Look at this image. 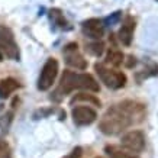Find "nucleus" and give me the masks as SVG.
Wrapping results in <instances>:
<instances>
[{"mask_svg": "<svg viewBox=\"0 0 158 158\" xmlns=\"http://www.w3.org/2000/svg\"><path fill=\"white\" fill-rule=\"evenodd\" d=\"M10 147L7 145L6 141L0 139V158H10Z\"/></svg>", "mask_w": 158, "mask_h": 158, "instance_id": "nucleus-17", "label": "nucleus"}, {"mask_svg": "<svg viewBox=\"0 0 158 158\" xmlns=\"http://www.w3.org/2000/svg\"><path fill=\"white\" fill-rule=\"evenodd\" d=\"M0 49L10 60H19V47L15 41V35L5 25H0Z\"/></svg>", "mask_w": 158, "mask_h": 158, "instance_id": "nucleus-4", "label": "nucleus"}, {"mask_svg": "<svg viewBox=\"0 0 158 158\" xmlns=\"http://www.w3.org/2000/svg\"><path fill=\"white\" fill-rule=\"evenodd\" d=\"M49 19H51V22H52L54 25H57L58 28H68V23L67 20L64 19V16H62L61 10L58 9H52L49 10Z\"/></svg>", "mask_w": 158, "mask_h": 158, "instance_id": "nucleus-14", "label": "nucleus"}, {"mask_svg": "<svg viewBox=\"0 0 158 158\" xmlns=\"http://www.w3.org/2000/svg\"><path fill=\"white\" fill-rule=\"evenodd\" d=\"M119 18H120V12H116V13L113 15L112 18H109V19L106 20V22H107V23H110V25H112V23H115V22H116V20H118V19H119Z\"/></svg>", "mask_w": 158, "mask_h": 158, "instance_id": "nucleus-19", "label": "nucleus"}, {"mask_svg": "<svg viewBox=\"0 0 158 158\" xmlns=\"http://www.w3.org/2000/svg\"><path fill=\"white\" fill-rule=\"evenodd\" d=\"M105 151L110 158H139L132 151H129V149H126V148L123 149V148H120V147H116V145H107L105 148Z\"/></svg>", "mask_w": 158, "mask_h": 158, "instance_id": "nucleus-11", "label": "nucleus"}, {"mask_svg": "<svg viewBox=\"0 0 158 158\" xmlns=\"http://www.w3.org/2000/svg\"><path fill=\"white\" fill-rule=\"evenodd\" d=\"M81 100L89 102V103H91V105H94V106H100V100H99V99H96L93 94H86V93H80V94H77V96L71 100V105L77 103V102H81Z\"/></svg>", "mask_w": 158, "mask_h": 158, "instance_id": "nucleus-16", "label": "nucleus"}, {"mask_svg": "<svg viewBox=\"0 0 158 158\" xmlns=\"http://www.w3.org/2000/svg\"><path fill=\"white\" fill-rule=\"evenodd\" d=\"M19 86L20 84L15 78H5V80H2L0 81V97L2 99L9 97L15 90L19 89Z\"/></svg>", "mask_w": 158, "mask_h": 158, "instance_id": "nucleus-12", "label": "nucleus"}, {"mask_svg": "<svg viewBox=\"0 0 158 158\" xmlns=\"http://www.w3.org/2000/svg\"><path fill=\"white\" fill-rule=\"evenodd\" d=\"M2 58H3V55H2V52H0V60H2Z\"/></svg>", "mask_w": 158, "mask_h": 158, "instance_id": "nucleus-21", "label": "nucleus"}, {"mask_svg": "<svg viewBox=\"0 0 158 158\" xmlns=\"http://www.w3.org/2000/svg\"><path fill=\"white\" fill-rule=\"evenodd\" d=\"M123 54L118 51V49H110L109 52H107V57H106V65H110V67H119L120 64L125 61L123 60Z\"/></svg>", "mask_w": 158, "mask_h": 158, "instance_id": "nucleus-13", "label": "nucleus"}, {"mask_svg": "<svg viewBox=\"0 0 158 158\" xmlns=\"http://www.w3.org/2000/svg\"><path fill=\"white\" fill-rule=\"evenodd\" d=\"M74 90H87V91H97L100 90L99 83L94 80V77L87 73H74V71H64L58 89L54 94H57V99L62 96H67Z\"/></svg>", "mask_w": 158, "mask_h": 158, "instance_id": "nucleus-2", "label": "nucleus"}, {"mask_svg": "<svg viewBox=\"0 0 158 158\" xmlns=\"http://www.w3.org/2000/svg\"><path fill=\"white\" fill-rule=\"evenodd\" d=\"M147 113V107L142 103L134 100H123L110 106L102 116L99 129L105 135H118L126 131L132 125L142 122Z\"/></svg>", "mask_w": 158, "mask_h": 158, "instance_id": "nucleus-1", "label": "nucleus"}, {"mask_svg": "<svg viewBox=\"0 0 158 158\" xmlns=\"http://www.w3.org/2000/svg\"><path fill=\"white\" fill-rule=\"evenodd\" d=\"M62 55H64V61L70 67L77 68V70H86L87 68V61L84 60L83 54L80 52L78 45L76 42L67 44L62 49Z\"/></svg>", "mask_w": 158, "mask_h": 158, "instance_id": "nucleus-6", "label": "nucleus"}, {"mask_svg": "<svg viewBox=\"0 0 158 158\" xmlns=\"http://www.w3.org/2000/svg\"><path fill=\"white\" fill-rule=\"evenodd\" d=\"M123 148L129 149L132 152H142L145 148V136L141 131H131L122 136Z\"/></svg>", "mask_w": 158, "mask_h": 158, "instance_id": "nucleus-8", "label": "nucleus"}, {"mask_svg": "<svg viewBox=\"0 0 158 158\" xmlns=\"http://www.w3.org/2000/svg\"><path fill=\"white\" fill-rule=\"evenodd\" d=\"M128 60H129V61L126 62V67H129V68H131L132 65H135V64H136V61H135V58H134V57H129Z\"/></svg>", "mask_w": 158, "mask_h": 158, "instance_id": "nucleus-20", "label": "nucleus"}, {"mask_svg": "<svg viewBox=\"0 0 158 158\" xmlns=\"http://www.w3.org/2000/svg\"><path fill=\"white\" fill-rule=\"evenodd\" d=\"M80 157H81V148H74L70 155H67L64 158H80Z\"/></svg>", "mask_w": 158, "mask_h": 158, "instance_id": "nucleus-18", "label": "nucleus"}, {"mask_svg": "<svg viewBox=\"0 0 158 158\" xmlns=\"http://www.w3.org/2000/svg\"><path fill=\"white\" fill-rule=\"evenodd\" d=\"M97 158H100V157H97Z\"/></svg>", "mask_w": 158, "mask_h": 158, "instance_id": "nucleus-22", "label": "nucleus"}, {"mask_svg": "<svg viewBox=\"0 0 158 158\" xmlns=\"http://www.w3.org/2000/svg\"><path fill=\"white\" fill-rule=\"evenodd\" d=\"M94 70H96L97 76L102 80L107 89L112 90H118L126 86V76L122 71L116 70L115 67H109L106 64H94Z\"/></svg>", "mask_w": 158, "mask_h": 158, "instance_id": "nucleus-3", "label": "nucleus"}, {"mask_svg": "<svg viewBox=\"0 0 158 158\" xmlns=\"http://www.w3.org/2000/svg\"><path fill=\"white\" fill-rule=\"evenodd\" d=\"M134 32H135V19L132 16H128L123 20V23H122V26L119 29V34H118L119 41L123 45L129 47L131 42H132V38H134Z\"/></svg>", "mask_w": 158, "mask_h": 158, "instance_id": "nucleus-10", "label": "nucleus"}, {"mask_svg": "<svg viewBox=\"0 0 158 158\" xmlns=\"http://www.w3.org/2000/svg\"><path fill=\"white\" fill-rule=\"evenodd\" d=\"M58 61L55 58H49L47 60V62L44 64L42 70H41V76H39L38 80V89L39 90H48L51 89L55 81V78L58 76Z\"/></svg>", "mask_w": 158, "mask_h": 158, "instance_id": "nucleus-5", "label": "nucleus"}, {"mask_svg": "<svg viewBox=\"0 0 158 158\" xmlns=\"http://www.w3.org/2000/svg\"><path fill=\"white\" fill-rule=\"evenodd\" d=\"M71 116L76 125L86 126V125H91L97 119V112L90 106H76L71 110Z\"/></svg>", "mask_w": 158, "mask_h": 158, "instance_id": "nucleus-7", "label": "nucleus"}, {"mask_svg": "<svg viewBox=\"0 0 158 158\" xmlns=\"http://www.w3.org/2000/svg\"><path fill=\"white\" fill-rule=\"evenodd\" d=\"M86 51L89 54H91V55H94V57H100L102 54H103V51H105V44L99 42V41L91 42V44H87Z\"/></svg>", "mask_w": 158, "mask_h": 158, "instance_id": "nucleus-15", "label": "nucleus"}, {"mask_svg": "<svg viewBox=\"0 0 158 158\" xmlns=\"http://www.w3.org/2000/svg\"><path fill=\"white\" fill-rule=\"evenodd\" d=\"M81 31H83V35H84V36L99 41V39L103 36V34H105V25H103V22H102L100 19L93 18V19H87L83 22Z\"/></svg>", "mask_w": 158, "mask_h": 158, "instance_id": "nucleus-9", "label": "nucleus"}]
</instances>
